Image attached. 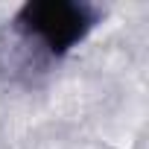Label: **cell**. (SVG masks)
Masks as SVG:
<instances>
[{
    "mask_svg": "<svg viewBox=\"0 0 149 149\" xmlns=\"http://www.w3.org/2000/svg\"><path fill=\"white\" fill-rule=\"evenodd\" d=\"M100 21V9L76 0H29L15 15V29L26 41H38L50 56H64Z\"/></svg>",
    "mask_w": 149,
    "mask_h": 149,
    "instance_id": "obj_1",
    "label": "cell"
}]
</instances>
